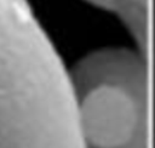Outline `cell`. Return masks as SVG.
<instances>
[{"label": "cell", "instance_id": "obj_2", "mask_svg": "<svg viewBox=\"0 0 155 148\" xmlns=\"http://www.w3.org/2000/svg\"><path fill=\"white\" fill-rule=\"evenodd\" d=\"M113 13L125 25L136 47L151 59L153 0H84Z\"/></svg>", "mask_w": 155, "mask_h": 148}, {"label": "cell", "instance_id": "obj_1", "mask_svg": "<svg viewBox=\"0 0 155 148\" xmlns=\"http://www.w3.org/2000/svg\"><path fill=\"white\" fill-rule=\"evenodd\" d=\"M84 148H153V61L137 47L86 53L69 69Z\"/></svg>", "mask_w": 155, "mask_h": 148}]
</instances>
